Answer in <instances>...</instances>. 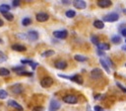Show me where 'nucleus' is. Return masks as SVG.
<instances>
[{
  "instance_id": "nucleus-1",
  "label": "nucleus",
  "mask_w": 126,
  "mask_h": 111,
  "mask_svg": "<svg viewBox=\"0 0 126 111\" xmlns=\"http://www.w3.org/2000/svg\"><path fill=\"white\" fill-rule=\"evenodd\" d=\"M119 19V15L117 13H109L103 17L104 22H115Z\"/></svg>"
},
{
  "instance_id": "nucleus-2",
  "label": "nucleus",
  "mask_w": 126,
  "mask_h": 111,
  "mask_svg": "<svg viewBox=\"0 0 126 111\" xmlns=\"http://www.w3.org/2000/svg\"><path fill=\"white\" fill-rule=\"evenodd\" d=\"M52 84H53V79L51 77H49V76H46V77H44V78H42L40 80V85L42 87H44V88L50 87Z\"/></svg>"
},
{
  "instance_id": "nucleus-3",
  "label": "nucleus",
  "mask_w": 126,
  "mask_h": 111,
  "mask_svg": "<svg viewBox=\"0 0 126 111\" xmlns=\"http://www.w3.org/2000/svg\"><path fill=\"white\" fill-rule=\"evenodd\" d=\"M63 101L66 102V103H69V104H75V103L78 102V97L75 96V95H72V94L66 95V96L63 97Z\"/></svg>"
},
{
  "instance_id": "nucleus-4",
  "label": "nucleus",
  "mask_w": 126,
  "mask_h": 111,
  "mask_svg": "<svg viewBox=\"0 0 126 111\" xmlns=\"http://www.w3.org/2000/svg\"><path fill=\"white\" fill-rule=\"evenodd\" d=\"M53 36L57 39H65L68 36V32L66 30H59V31H54Z\"/></svg>"
},
{
  "instance_id": "nucleus-5",
  "label": "nucleus",
  "mask_w": 126,
  "mask_h": 111,
  "mask_svg": "<svg viewBox=\"0 0 126 111\" xmlns=\"http://www.w3.org/2000/svg\"><path fill=\"white\" fill-rule=\"evenodd\" d=\"M10 89H11V91L14 93V94H20L22 91H23V85L22 84H20V83H15V84H13L11 87H10Z\"/></svg>"
},
{
  "instance_id": "nucleus-6",
  "label": "nucleus",
  "mask_w": 126,
  "mask_h": 111,
  "mask_svg": "<svg viewBox=\"0 0 126 111\" xmlns=\"http://www.w3.org/2000/svg\"><path fill=\"white\" fill-rule=\"evenodd\" d=\"M101 75H102V71H101V69H99V68H97V67L94 68V69L91 71V76H92V78L96 79V78L101 77Z\"/></svg>"
},
{
  "instance_id": "nucleus-7",
  "label": "nucleus",
  "mask_w": 126,
  "mask_h": 111,
  "mask_svg": "<svg viewBox=\"0 0 126 111\" xmlns=\"http://www.w3.org/2000/svg\"><path fill=\"white\" fill-rule=\"evenodd\" d=\"M73 5L77 9H85L87 6V4L84 0H75V1H73Z\"/></svg>"
},
{
  "instance_id": "nucleus-8",
  "label": "nucleus",
  "mask_w": 126,
  "mask_h": 111,
  "mask_svg": "<svg viewBox=\"0 0 126 111\" xmlns=\"http://www.w3.org/2000/svg\"><path fill=\"white\" fill-rule=\"evenodd\" d=\"M27 38L30 40V41H36L38 39V33L36 31H29L28 34H27Z\"/></svg>"
},
{
  "instance_id": "nucleus-9",
  "label": "nucleus",
  "mask_w": 126,
  "mask_h": 111,
  "mask_svg": "<svg viewBox=\"0 0 126 111\" xmlns=\"http://www.w3.org/2000/svg\"><path fill=\"white\" fill-rule=\"evenodd\" d=\"M48 18H49V16L44 12H39L36 14V20L38 22H45L48 20Z\"/></svg>"
},
{
  "instance_id": "nucleus-10",
  "label": "nucleus",
  "mask_w": 126,
  "mask_h": 111,
  "mask_svg": "<svg viewBox=\"0 0 126 111\" xmlns=\"http://www.w3.org/2000/svg\"><path fill=\"white\" fill-rule=\"evenodd\" d=\"M54 66L58 69H65L67 67V62L65 60L60 59V60H57V61L54 62Z\"/></svg>"
},
{
  "instance_id": "nucleus-11",
  "label": "nucleus",
  "mask_w": 126,
  "mask_h": 111,
  "mask_svg": "<svg viewBox=\"0 0 126 111\" xmlns=\"http://www.w3.org/2000/svg\"><path fill=\"white\" fill-rule=\"evenodd\" d=\"M60 106H61V104H60V102H59L58 100H56V99H52V100L50 101V106H49V108H50L51 110L56 111L57 109L60 108Z\"/></svg>"
},
{
  "instance_id": "nucleus-12",
  "label": "nucleus",
  "mask_w": 126,
  "mask_h": 111,
  "mask_svg": "<svg viewBox=\"0 0 126 111\" xmlns=\"http://www.w3.org/2000/svg\"><path fill=\"white\" fill-rule=\"evenodd\" d=\"M96 3H97V6H99L100 8H106V7L111 6L112 4L110 0H98Z\"/></svg>"
},
{
  "instance_id": "nucleus-13",
  "label": "nucleus",
  "mask_w": 126,
  "mask_h": 111,
  "mask_svg": "<svg viewBox=\"0 0 126 111\" xmlns=\"http://www.w3.org/2000/svg\"><path fill=\"white\" fill-rule=\"evenodd\" d=\"M7 104H8L9 106L13 107V108L18 109V110H22V109H23V106H22V105H20V104H19L18 102H16L15 100H8Z\"/></svg>"
},
{
  "instance_id": "nucleus-14",
  "label": "nucleus",
  "mask_w": 126,
  "mask_h": 111,
  "mask_svg": "<svg viewBox=\"0 0 126 111\" xmlns=\"http://www.w3.org/2000/svg\"><path fill=\"white\" fill-rule=\"evenodd\" d=\"M70 79L72 81H75L78 84H83V77L79 74H74L73 76H70Z\"/></svg>"
},
{
  "instance_id": "nucleus-15",
  "label": "nucleus",
  "mask_w": 126,
  "mask_h": 111,
  "mask_svg": "<svg viewBox=\"0 0 126 111\" xmlns=\"http://www.w3.org/2000/svg\"><path fill=\"white\" fill-rule=\"evenodd\" d=\"M97 47V50H99V51H107V50H109V48H110V46L108 45V44H106V43H98V45L96 46Z\"/></svg>"
},
{
  "instance_id": "nucleus-16",
  "label": "nucleus",
  "mask_w": 126,
  "mask_h": 111,
  "mask_svg": "<svg viewBox=\"0 0 126 111\" xmlns=\"http://www.w3.org/2000/svg\"><path fill=\"white\" fill-rule=\"evenodd\" d=\"M12 50L17 51V52H24L26 51V47L24 45H20V44H15L12 46Z\"/></svg>"
},
{
  "instance_id": "nucleus-17",
  "label": "nucleus",
  "mask_w": 126,
  "mask_h": 111,
  "mask_svg": "<svg viewBox=\"0 0 126 111\" xmlns=\"http://www.w3.org/2000/svg\"><path fill=\"white\" fill-rule=\"evenodd\" d=\"M99 62H100V64L102 65V67L104 68V70H105L106 72H110V67L107 65V63L105 62V60H104L102 57H100V58H99Z\"/></svg>"
},
{
  "instance_id": "nucleus-18",
  "label": "nucleus",
  "mask_w": 126,
  "mask_h": 111,
  "mask_svg": "<svg viewBox=\"0 0 126 111\" xmlns=\"http://www.w3.org/2000/svg\"><path fill=\"white\" fill-rule=\"evenodd\" d=\"M94 26L96 29H103L104 23H103L102 21H100V20H95V21L94 22Z\"/></svg>"
},
{
  "instance_id": "nucleus-19",
  "label": "nucleus",
  "mask_w": 126,
  "mask_h": 111,
  "mask_svg": "<svg viewBox=\"0 0 126 111\" xmlns=\"http://www.w3.org/2000/svg\"><path fill=\"white\" fill-rule=\"evenodd\" d=\"M9 10H10V6H9V5H7V4H2V5H0V12H1L2 14L8 13Z\"/></svg>"
},
{
  "instance_id": "nucleus-20",
  "label": "nucleus",
  "mask_w": 126,
  "mask_h": 111,
  "mask_svg": "<svg viewBox=\"0 0 126 111\" xmlns=\"http://www.w3.org/2000/svg\"><path fill=\"white\" fill-rule=\"evenodd\" d=\"M74 58H75V60H77V61H86V60L88 59L87 56H82V55H75V56H74Z\"/></svg>"
},
{
  "instance_id": "nucleus-21",
  "label": "nucleus",
  "mask_w": 126,
  "mask_h": 111,
  "mask_svg": "<svg viewBox=\"0 0 126 111\" xmlns=\"http://www.w3.org/2000/svg\"><path fill=\"white\" fill-rule=\"evenodd\" d=\"M12 69H13V71H15V72H17V73H20V72H22V71H24V70H25V65L14 66Z\"/></svg>"
},
{
  "instance_id": "nucleus-22",
  "label": "nucleus",
  "mask_w": 126,
  "mask_h": 111,
  "mask_svg": "<svg viewBox=\"0 0 126 111\" xmlns=\"http://www.w3.org/2000/svg\"><path fill=\"white\" fill-rule=\"evenodd\" d=\"M111 42L113 44H119V43H121V37L118 35H115L111 38Z\"/></svg>"
},
{
  "instance_id": "nucleus-23",
  "label": "nucleus",
  "mask_w": 126,
  "mask_h": 111,
  "mask_svg": "<svg viewBox=\"0 0 126 111\" xmlns=\"http://www.w3.org/2000/svg\"><path fill=\"white\" fill-rule=\"evenodd\" d=\"M10 74V70L5 68V67H1L0 68V75L2 76H6V75H9Z\"/></svg>"
},
{
  "instance_id": "nucleus-24",
  "label": "nucleus",
  "mask_w": 126,
  "mask_h": 111,
  "mask_svg": "<svg viewBox=\"0 0 126 111\" xmlns=\"http://www.w3.org/2000/svg\"><path fill=\"white\" fill-rule=\"evenodd\" d=\"M54 55V52L53 51H45L44 53L41 54V56L42 57H48V56H51Z\"/></svg>"
},
{
  "instance_id": "nucleus-25",
  "label": "nucleus",
  "mask_w": 126,
  "mask_h": 111,
  "mask_svg": "<svg viewBox=\"0 0 126 111\" xmlns=\"http://www.w3.org/2000/svg\"><path fill=\"white\" fill-rule=\"evenodd\" d=\"M3 16H4L8 21H13V19H14L13 14H12V13H10V12H8V13H4V14H3Z\"/></svg>"
},
{
  "instance_id": "nucleus-26",
  "label": "nucleus",
  "mask_w": 126,
  "mask_h": 111,
  "mask_svg": "<svg viewBox=\"0 0 126 111\" xmlns=\"http://www.w3.org/2000/svg\"><path fill=\"white\" fill-rule=\"evenodd\" d=\"M31 23H32V20H31L30 18H28V17H27V18H24V19L22 20V25H23V26H29Z\"/></svg>"
},
{
  "instance_id": "nucleus-27",
  "label": "nucleus",
  "mask_w": 126,
  "mask_h": 111,
  "mask_svg": "<svg viewBox=\"0 0 126 111\" xmlns=\"http://www.w3.org/2000/svg\"><path fill=\"white\" fill-rule=\"evenodd\" d=\"M75 15H76V13H75L74 10H68V11H66V16L68 18H73V17H75Z\"/></svg>"
},
{
  "instance_id": "nucleus-28",
  "label": "nucleus",
  "mask_w": 126,
  "mask_h": 111,
  "mask_svg": "<svg viewBox=\"0 0 126 111\" xmlns=\"http://www.w3.org/2000/svg\"><path fill=\"white\" fill-rule=\"evenodd\" d=\"M8 96V93L4 89H0V99H5Z\"/></svg>"
},
{
  "instance_id": "nucleus-29",
  "label": "nucleus",
  "mask_w": 126,
  "mask_h": 111,
  "mask_svg": "<svg viewBox=\"0 0 126 111\" xmlns=\"http://www.w3.org/2000/svg\"><path fill=\"white\" fill-rule=\"evenodd\" d=\"M91 42L93 43V44H94V45H98V39H97V37L96 36H92L91 37Z\"/></svg>"
},
{
  "instance_id": "nucleus-30",
  "label": "nucleus",
  "mask_w": 126,
  "mask_h": 111,
  "mask_svg": "<svg viewBox=\"0 0 126 111\" xmlns=\"http://www.w3.org/2000/svg\"><path fill=\"white\" fill-rule=\"evenodd\" d=\"M105 62L107 63V65L108 66H111L112 68H114V63L112 62V60L111 59H109L108 57H105Z\"/></svg>"
},
{
  "instance_id": "nucleus-31",
  "label": "nucleus",
  "mask_w": 126,
  "mask_h": 111,
  "mask_svg": "<svg viewBox=\"0 0 126 111\" xmlns=\"http://www.w3.org/2000/svg\"><path fill=\"white\" fill-rule=\"evenodd\" d=\"M19 75H26V76H32V72H29V71H22V72H20V73H18Z\"/></svg>"
},
{
  "instance_id": "nucleus-32",
  "label": "nucleus",
  "mask_w": 126,
  "mask_h": 111,
  "mask_svg": "<svg viewBox=\"0 0 126 111\" xmlns=\"http://www.w3.org/2000/svg\"><path fill=\"white\" fill-rule=\"evenodd\" d=\"M21 62L25 65V64H27V63H30V64H32V60H31V59H22L21 60Z\"/></svg>"
},
{
  "instance_id": "nucleus-33",
  "label": "nucleus",
  "mask_w": 126,
  "mask_h": 111,
  "mask_svg": "<svg viewBox=\"0 0 126 111\" xmlns=\"http://www.w3.org/2000/svg\"><path fill=\"white\" fill-rule=\"evenodd\" d=\"M42 110H43L42 106H34L32 108V111H42Z\"/></svg>"
},
{
  "instance_id": "nucleus-34",
  "label": "nucleus",
  "mask_w": 126,
  "mask_h": 111,
  "mask_svg": "<svg viewBox=\"0 0 126 111\" xmlns=\"http://www.w3.org/2000/svg\"><path fill=\"white\" fill-rule=\"evenodd\" d=\"M20 2H21V1H19V0H14V1H12V5H13L14 7H17V6L20 5Z\"/></svg>"
},
{
  "instance_id": "nucleus-35",
  "label": "nucleus",
  "mask_w": 126,
  "mask_h": 111,
  "mask_svg": "<svg viewBox=\"0 0 126 111\" xmlns=\"http://www.w3.org/2000/svg\"><path fill=\"white\" fill-rule=\"evenodd\" d=\"M116 84H117V86L119 87V88H121L122 89V91H124V92H126V87H124L121 83H119V82H116Z\"/></svg>"
},
{
  "instance_id": "nucleus-36",
  "label": "nucleus",
  "mask_w": 126,
  "mask_h": 111,
  "mask_svg": "<svg viewBox=\"0 0 126 111\" xmlns=\"http://www.w3.org/2000/svg\"><path fill=\"white\" fill-rule=\"evenodd\" d=\"M94 111H102L101 107H99V106H94Z\"/></svg>"
},
{
  "instance_id": "nucleus-37",
  "label": "nucleus",
  "mask_w": 126,
  "mask_h": 111,
  "mask_svg": "<svg viewBox=\"0 0 126 111\" xmlns=\"http://www.w3.org/2000/svg\"><path fill=\"white\" fill-rule=\"evenodd\" d=\"M121 34H122V36H123V37H125V38H126V28H125V29H123V30L121 31Z\"/></svg>"
},
{
  "instance_id": "nucleus-38",
  "label": "nucleus",
  "mask_w": 126,
  "mask_h": 111,
  "mask_svg": "<svg viewBox=\"0 0 126 111\" xmlns=\"http://www.w3.org/2000/svg\"><path fill=\"white\" fill-rule=\"evenodd\" d=\"M36 65H37V63H36V62H33V61H32V63L31 64V66H32V68H33V69L36 67Z\"/></svg>"
},
{
  "instance_id": "nucleus-39",
  "label": "nucleus",
  "mask_w": 126,
  "mask_h": 111,
  "mask_svg": "<svg viewBox=\"0 0 126 111\" xmlns=\"http://www.w3.org/2000/svg\"><path fill=\"white\" fill-rule=\"evenodd\" d=\"M97 54L100 55V56H103V55H104V53H103L102 51H99V50H97Z\"/></svg>"
},
{
  "instance_id": "nucleus-40",
  "label": "nucleus",
  "mask_w": 126,
  "mask_h": 111,
  "mask_svg": "<svg viewBox=\"0 0 126 111\" xmlns=\"http://www.w3.org/2000/svg\"><path fill=\"white\" fill-rule=\"evenodd\" d=\"M62 3H64V4H69L70 3V1H67V0H65V1H61Z\"/></svg>"
},
{
  "instance_id": "nucleus-41",
  "label": "nucleus",
  "mask_w": 126,
  "mask_h": 111,
  "mask_svg": "<svg viewBox=\"0 0 126 111\" xmlns=\"http://www.w3.org/2000/svg\"><path fill=\"white\" fill-rule=\"evenodd\" d=\"M100 96H101L100 94H97V95H95V96H94V99H98V98H99Z\"/></svg>"
},
{
  "instance_id": "nucleus-42",
  "label": "nucleus",
  "mask_w": 126,
  "mask_h": 111,
  "mask_svg": "<svg viewBox=\"0 0 126 111\" xmlns=\"http://www.w3.org/2000/svg\"><path fill=\"white\" fill-rule=\"evenodd\" d=\"M123 51H126V45H124V46H122V48H121Z\"/></svg>"
},
{
  "instance_id": "nucleus-43",
  "label": "nucleus",
  "mask_w": 126,
  "mask_h": 111,
  "mask_svg": "<svg viewBox=\"0 0 126 111\" xmlns=\"http://www.w3.org/2000/svg\"><path fill=\"white\" fill-rule=\"evenodd\" d=\"M3 24H4V23H3V21L0 19V27H1V26H3Z\"/></svg>"
},
{
  "instance_id": "nucleus-44",
  "label": "nucleus",
  "mask_w": 126,
  "mask_h": 111,
  "mask_svg": "<svg viewBox=\"0 0 126 111\" xmlns=\"http://www.w3.org/2000/svg\"><path fill=\"white\" fill-rule=\"evenodd\" d=\"M125 66H126V64H125Z\"/></svg>"
},
{
  "instance_id": "nucleus-45",
  "label": "nucleus",
  "mask_w": 126,
  "mask_h": 111,
  "mask_svg": "<svg viewBox=\"0 0 126 111\" xmlns=\"http://www.w3.org/2000/svg\"><path fill=\"white\" fill-rule=\"evenodd\" d=\"M125 42H126V41H125Z\"/></svg>"
}]
</instances>
